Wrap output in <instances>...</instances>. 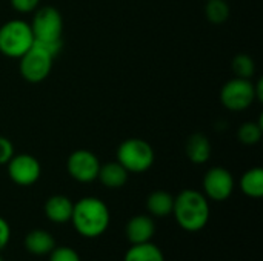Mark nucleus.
<instances>
[{
	"label": "nucleus",
	"instance_id": "f257e3e1",
	"mask_svg": "<svg viewBox=\"0 0 263 261\" xmlns=\"http://www.w3.org/2000/svg\"><path fill=\"white\" fill-rule=\"evenodd\" d=\"M173 214L182 229L197 232L205 228L210 218L206 197L194 189H185L174 198Z\"/></svg>",
	"mask_w": 263,
	"mask_h": 261
},
{
	"label": "nucleus",
	"instance_id": "f03ea898",
	"mask_svg": "<svg viewBox=\"0 0 263 261\" xmlns=\"http://www.w3.org/2000/svg\"><path fill=\"white\" fill-rule=\"evenodd\" d=\"M72 225L83 237H99L109 225V211L106 205L96 197H85L72 208Z\"/></svg>",
	"mask_w": 263,
	"mask_h": 261
},
{
	"label": "nucleus",
	"instance_id": "7ed1b4c3",
	"mask_svg": "<svg viewBox=\"0 0 263 261\" xmlns=\"http://www.w3.org/2000/svg\"><path fill=\"white\" fill-rule=\"evenodd\" d=\"M34 45L31 25L25 20H8L0 26V54L9 58H20Z\"/></svg>",
	"mask_w": 263,
	"mask_h": 261
},
{
	"label": "nucleus",
	"instance_id": "20e7f679",
	"mask_svg": "<svg viewBox=\"0 0 263 261\" xmlns=\"http://www.w3.org/2000/svg\"><path fill=\"white\" fill-rule=\"evenodd\" d=\"M154 149L143 138H126L117 148V162L134 174H142L154 165Z\"/></svg>",
	"mask_w": 263,
	"mask_h": 261
},
{
	"label": "nucleus",
	"instance_id": "39448f33",
	"mask_svg": "<svg viewBox=\"0 0 263 261\" xmlns=\"http://www.w3.org/2000/svg\"><path fill=\"white\" fill-rule=\"evenodd\" d=\"M31 31L34 35V42H55L62 40L63 34V17L60 11L54 6H39L34 11Z\"/></svg>",
	"mask_w": 263,
	"mask_h": 261
},
{
	"label": "nucleus",
	"instance_id": "423d86ee",
	"mask_svg": "<svg viewBox=\"0 0 263 261\" xmlns=\"http://www.w3.org/2000/svg\"><path fill=\"white\" fill-rule=\"evenodd\" d=\"M256 102L253 78L234 77L228 80L220 89V103L231 112L248 109Z\"/></svg>",
	"mask_w": 263,
	"mask_h": 261
},
{
	"label": "nucleus",
	"instance_id": "0eeeda50",
	"mask_svg": "<svg viewBox=\"0 0 263 261\" xmlns=\"http://www.w3.org/2000/svg\"><path fill=\"white\" fill-rule=\"evenodd\" d=\"M18 60L20 75L29 83H40L46 80L54 65V57L35 45H32Z\"/></svg>",
	"mask_w": 263,
	"mask_h": 261
},
{
	"label": "nucleus",
	"instance_id": "6e6552de",
	"mask_svg": "<svg viewBox=\"0 0 263 261\" xmlns=\"http://www.w3.org/2000/svg\"><path fill=\"white\" fill-rule=\"evenodd\" d=\"M66 169L74 180L80 183H91L99 175L100 162L94 152L88 149H76L68 157Z\"/></svg>",
	"mask_w": 263,
	"mask_h": 261
},
{
	"label": "nucleus",
	"instance_id": "1a4fd4ad",
	"mask_svg": "<svg viewBox=\"0 0 263 261\" xmlns=\"http://www.w3.org/2000/svg\"><path fill=\"white\" fill-rule=\"evenodd\" d=\"M6 165H8L9 178L18 186H31L40 178L42 166L34 155L14 154Z\"/></svg>",
	"mask_w": 263,
	"mask_h": 261
},
{
	"label": "nucleus",
	"instance_id": "9d476101",
	"mask_svg": "<svg viewBox=\"0 0 263 261\" xmlns=\"http://www.w3.org/2000/svg\"><path fill=\"white\" fill-rule=\"evenodd\" d=\"M203 189L205 194L214 202L227 200L234 189V178L231 172L225 168L216 166L211 168L203 178Z\"/></svg>",
	"mask_w": 263,
	"mask_h": 261
},
{
	"label": "nucleus",
	"instance_id": "9b49d317",
	"mask_svg": "<svg viewBox=\"0 0 263 261\" xmlns=\"http://www.w3.org/2000/svg\"><path fill=\"white\" fill-rule=\"evenodd\" d=\"M185 152L190 162H193L194 165H203L211 158V152H213L211 142L202 132L191 134L186 140Z\"/></svg>",
	"mask_w": 263,
	"mask_h": 261
},
{
	"label": "nucleus",
	"instance_id": "f8f14e48",
	"mask_svg": "<svg viewBox=\"0 0 263 261\" xmlns=\"http://www.w3.org/2000/svg\"><path fill=\"white\" fill-rule=\"evenodd\" d=\"M154 235V222L148 215H136L126 225V237L133 245L146 243Z\"/></svg>",
	"mask_w": 263,
	"mask_h": 261
},
{
	"label": "nucleus",
	"instance_id": "ddd939ff",
	"mask_svg": "<svg viewBox=\"0 0 263 261\" xmlns=\"http://www.w3.org/2000/svg\"><path fill=\"white\" fill-rule=\"evenodd\" d=\"M74 203L65 195H52L45 205L46 217L54 223H65L71 220Z\"/></svg>",
	"mask_w": 263,
	"mask_h": 261
},
{
	"label": "nucleus",
	"instance_id": "4468645a",
	"mask_svg": "<svg viewBox=\"0 0 263 261\" xmlns=\"http://www.w3.org/2000/svg\"><path fill=\"white\" fill-rule=\"evenodd\" d=\"M128 174L129 172L119 162H109V163H105L103 166L100 165L97 178L102 182L103 186L109 189H117V188H122L128 182Z\"/></svg>",
	"mask_w": 263,
	"mask_h": 261
},
{
	"label": "nucleus",
	"instance_id": "2eb2a0df",
	"mask_svg": "<svg viewBox=\"0 0 263 261\" xmlns=\"http://www.w3.org/2000/svg\"><path fill=\"white\" fill-rule=\"evenodd\" d=\"M25 246L34 255H45V254L52 252L54 238L45 231H32L26 235Z\"/></svg>",
	"mask_w": 263,
	"mask_h": 261
},
{
	"label": "nucleus",
	"instance_id": "dca6fc26",
	"mask_svg": "<svg viewBox=\"0 0 263 261\" xmlns=\"http://www.w3.org/2000/svg\"><path fill=\"white\" fill-rule=\"evenodd\" d=\"M240 188L245 195L251 198H260L263 195V169L251 168L240 178Z\"/></svg>",
	"mask_w": 263,
	"mask_h": 261
},
{
	"label": "nucleus",
	"instance_id": "f3484780",
	"mask_svg": "<svg viewBox=\"0 0 263 261\" xmlns=\"http://www.w3.org/2000/svg\"><path fill=\"white\" fill-rule=\"evenodd\" d=\"M173 206H174V197L165 191H156L146 200L148 211L156 217L170 215L173 212Z\"/></svg>",
	"mask_w": 263,
	"mask_h": 261
},
{
	"label": "nucleus",
	"instance_id": "a211bd4d",
	"mask_svg": "<svg viewBox=\"0 0 263 261\" xmlns=\"http://www.w3.org/2000/svg\"><path fill=\"white\" fill-rule=\"evenodd\" d=\"M125 261H165L160 249L149 242L134 245L125 255Z\"/></svg>",
	"mask_w": 263,
	"mask_h": 261
},
{
	"label": "nucleus",
	"instance_id": "6ab92c4d",
	"mask_svg": "<svg viewBox=\"0 0 263 261\" xmlns=\"http://www.w3.org/2000/svg\"><path fill=\"white\" fill-rule=\"evenodd\" d=\"M231 8L225 0H206L205 5V15L210 23L222 25L230 18Z\"/></svg>",
	"mask_w": 263,
	"mask_h": 261
},
{
	"label": "nucleus",
	"instance_id": "aec40b11",
	"mask_svg": "<svg viewBox=\"0 0 263 261\" xmlns=\"http://www.w3.org/2000/svg\"><path fill=\"white\" fill-rule=\"evenodd\" d=\"M263 134V125L262 117L257 122H245L239 131H237V138L240 143L247 145V146H253L256 143L260 142Z\"/></svg>",
	"mask_w": 263,
	"mask_h": 261
},
{
	"label": "nucleus",
	"instance_id": "412c9836",
	"mask_svg": "<svg viewBox=\"0 0 263 261\" xmlns=\"http://www.w3.org/2000/svg\"><path fill=\"white\" fill-rule=\"evenodd\" d=\"M231 69L239 78H253L256 74V62L248 54H237L231 62Z\"/></svg>",
	"mask_w": 263,
	"mask_h": 261
},
{
	"label": "nucleus",
	"instance_id": "4be33fe9",
	"mask_svg": "<svg viewBox=\"0 0 263 261\" xmlns=\"http://www.w3.org/2000/svg\"><path fill=\"white\" fill-rule=\"evenodd\" d=\"M9 3L14 11L28 14V12H34L39 8L40 0H9Z\"/></svg>",
	"mask_w": 263,
	"mask_h": 261
},
{
	"label": "nucleus",
	"instance_id": "5701e85b",
	"mask_svg": "<svg viewBox=\"0 0 263 261\" xmlns=\"http://www.w3.org/2000/svg\"><path fill=\"white\" fill-rule=\"evenodd\" d=\"M49 261H80L77 252L71 248H59L51 254Z\"/></svg>",
	"mask_w": 263,
	"mask_h": 261
},
{
	"label": "nucleus",
	"instance_id": "b1692460",
	"mask_svg": "<svg viewBox=\"0 0 263 261\" xmlns=\"http://www.w3.org/2000/svg\"><path fill=\"white\" fill-rule=\"evenodd\" d=\"M14 155V146L9 138L0 135V166L6 165Z\"/></svg>",
	"mask_w": 263,
	"mask_h": 261
},
{
	"label": "nucleus",
	"instance_id": "393cba45",
	"mask_svg": "<svg viewBox=\"0 0 263 261\" xmlns=\"http://www.w3.org/2000/svg\"><path fill=\"white\" fill-rule=\"evenodd\" d=\"M9 235H11L9 226H8V223L0 217V249L6 246V243L9 242Z\"/></svg>",
	"mask_w": 263,
	"mask_h": 261
},
{
	"label": "nucleus",
	"instance_id": "a878e982",
	"mask_svg": "<svg viewBox=\"0 0 263 261\" xmlns=\"http://www.w3.org/2000/svg\"><path fill=\"white\" fill-rule=\"evenodd\" d=\"M254 94H256V102L262 103L263 102V82L262 78H259L254 83Z\"/></svg>",
	"mask_w": 263,
	"mask_h": 261
},
{
	"label": "nucleus",
	"instance_id": "bb28decb",
	"mask_svg": "<svg viewBox=\"0 0 263 261\" xmlns=\"http://www.w3.org/2000/svg\"><path fill=\"white\" fill-rule=\"evenodd\" d=\"M0 261H3V260H2V257H0Z\"/></svg>",
	"mask_w": 263,
	"mask_h": 261
}]
</instances>
